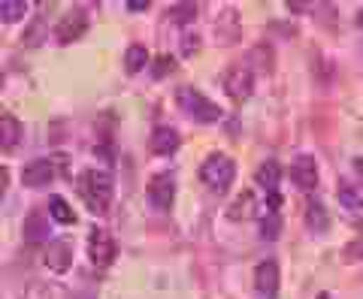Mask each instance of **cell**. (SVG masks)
I'll list each match as a JSON object with an SVG mask.
<instances>
[{
    "label": "cell",
    "mask_w": 363,
    "mask_h": 299,
    "mask_svg": "<svg viewBox=\"0 0 363 299\" xmlns=\"http://www.w3.org/2000/svg\"><path fill=\"white\" fill-rule=\"evenodd\" d=\"M25 13H28V0H0V18H4V25L21 21Z\"/></svg>",
    "instance_id": "44dd1931"
},
{
    "label": "cell",
    "mask_w": 363,
    "mask_h": 299,
    "mask_svg": "<svg viewBox=\"0 0 363 299\" xmlns=\"http://www.w3.org/2000/svg\"><path fill=\"white\" fill-rule=\"evenodd\" d=\"M306 224H309L312 233H324L327 227H330V218H327V209L321 200H309V205H306Z\"/></svg>",
    "instance_id": "2e32d148"
},
{
    "label": "cell",
    "mask_w": 363,
    "mask_h": 299,
    "mask_svg": "<svg viewBox=\"0 0 363 299\" xmlns=\"http://www.w3.org/2000/svg\"><path fill=\"white\" fill-rule=\"evenodd\" d=\"M279 263L276 260H260V266L255 269V290L260 293V299H276L279 296Z\"/></svg>",
    "instance_id": "52a82bcc"
},
{
    "label": "cell",
    "mask_w": 363,
    "mask_h": 299,
    "mask_svg": "<svg viewBox=\"0 0 363 299\" xmlns=\"http://www.w3.org/2000/svg\"><path fill=\"white\" fill-rule=\"evenodd\" d=\"M185 55H194L197 52V43H200V37H194V33H191V37H185Z\"/></svg>",
    "instance_id": "f1b7e54d"
},
{
    "label": "cell",
    "mask_w": 363,
    "mask_h": 299,
    "mask_svg": "<svg viewBox=\"0 0 363 299\" xmlns=\"http://www.w3.org/2000/svg\"><path fill=\"white\" fill-rule=\"evenodd\" d=\"M342 257L351 263V260H363V236H357L354 242H348L345 248H342Z\"/></svg>",
    "instance_id": "484cf974"
},
{
    "label": "cell",
    "mask_w": 363,
    "mask_h": 299,
    "mask_svg": "<svg viewBox=\"0 0 363 299\" xmlns=\"http://www.w3.org/2000/svg\"><path fill=\"white\" fill-rule=\"evenodd\" d=\"M128 9L130 13H143V9H149V4H145V0H130Z\"/></svg>",
    "instance_id": "f546056e"
},
{
    "label": "cell",
    "mask_w": 363,
    "mask_h": 299,
    "mask_svg": "<svg viewBox=\"0 0 363 299\" xmlns=\"http://www.w3.org/2000/svg\"><path fill=\"white\" fill-rule=\"evenodd\" d=\"M176 100H179V106L185 109L197 124H215V121L221 118V109L215 106L212 100L203 97L200 91H194V88H179L176 91Z\"/></svg>",
    "instance_id": "3957f363"
},
{
    "label": "cell",
    "mask_w": 363,
    "mask_h": 299,
    "mask_svg": "<svg viewBox=\"0 0 363 299\" xmlns=\"http://www.w3.org/2000/svg\"><path fill=\"white\" fill-rule=\"evenodd\" d=\"M145 64H149V52H145V45H130L128 52H124V70L128 73H140L145 70Z\"/></svg>",
    "instance_id": "ffe728a7"
},
{
    "label": "cell",
    "mask_w": 363,
    "mask_h": 299,
    "mask_svg": "<svg viewBox=\"0 0 363 299\" xmlns=\"http://www.w3.org/2000/svg\"><path fill=\"white\" fill-rule=\"evenodd\" d=\"M281 203H285V200H281V193H279V191L267 193V215H269V212H279V209H281Z\"/></svg>",
    "instance_id": "4316f807"
},
{
    "label": "cell",
    "mask_w": 363,
    "mask_h": 299,
    "mask_svg": "<svg viewBox=\"0 0 363 299\" xmlns=\"http://www.w3.org/2000/svg\"><path fill=\"white\" fill-rule=\"evenodd\" d=\"M85 30H88V18L82 13H67L58 21V28H55V37H58L61 45H67V43H76Z\"/></svg>",
    "instance_id": "8fae6325"
},
{
    "label": "cell",
    "mask_w": 363,
    "mask_h": 299,
    "mask_svg": "<svg viewBox=\"0 0 363 299\" xmlns=\"http://www.w3.org/2000/svg\"><path fill=\"white\" fill-rule=\"evenodd\" d=\"M76 191L79 197H82V203L88 205L94 215H106L109 212V203H112V179L106 176V172L100 169H85L82 176L76 179Z\"/></svg>",
    "instance_id": "6da1fadb"
},
{
    "label": "cell",
    "mask_w": 363,
    "mask_h": 299,
    "mask_svg": "<svg viewBox=\"0 0 363 299\" xmlns=\"http://www.w3.org/2000/svg\"><path fill=\"white\" fill-rule=\"evenodd\" d=\"M55 176H58V169H55V160H45V157H37L30 160L21 172V181H25V188H45L52 185Z\"/></svg>",
    "instance_id": "ba28073f"
},
{
    "label": "cell",
    "mask_w": 363,
    "mask_h": 299,
    "mask_svg": "<svg viewBox=\"0 0 363 299\" xmlns=\"http://www.w3.org/2000/svg\"><path fill=\"white\" fill-rule=\"evenodd\" d=\"M116 254H118L116 239H112L106 230H100V227L91 230V236H88V260L94 263V269H106L109 263L116 260Z\"/></svg>",
    "instance_id": "277c9868"
},
{
    "label": "cell",
    "mask_w": 363,
    "mask_h": 299,
    "mask_svg": "<svg viewBox=\"0 0 363 299\" xmlns=\"http://www.w3.org/2000/svg\"><path fill=\"white\" fill-rule=\"evenodd\" d=\"M194 16H197V4H176L169 9V18L176 25H188V21H194Z\"/></svg>",
    "instance_id": "603a6c76"
},
{
    "label": "cell",
    "mask_w": 363,
    "mask_h": 299,
    "mask_svg": "<svg viewBox=\"0 0 363 299\" xmlns=\"http://www.w3.org/2000/svg\"><path fill=\"white\" fill-rule=\"evenodd\" d=\"M55 169H58L61 176H70V157H67V154H58V157H55Z\"/></svg>",
    "instance_id": "83f0119b"
},
{
    "label": "cell",
    "mask_w": 363,
    "mask_h": 299,
    "mask_svg": "<svg viewBox=\"0 0 363 299\" xmlns=\"http://www.w3.org/2000/svg\"><path fill=\"white\" fill-rule=\"evenodd\" d=\"M49 212H52V218H55L58 224H67V227L76 224V212H73V205L67 203V200L61 197V193H52V197H49Z\"/></svg>",
    "instance_id": "ac0fdd59"
},
{
    "label": "cell",
    "mask_w": 363,
    "mask_h": 299,
    "mask_svg": "<svg viewBox=\"0 0 363 299\" xmlns=\"http://www.w3.org/2000/svg\"><path fill=\"white\" fill-rule=\"evenodd\" d=\"M255 181L267 193L279 191V185H281V167H279V160H264V164L255 169Z\"/></svg>",
    "instance_id": "4fadbf2b"
},
{
    "label": "cell",
    "mask_w": 363,
    "mask_h": 299,
    "mask_svg": "<svg viewBox=\"0 0 363 299\" xmlns=\"http://www.w3.org/2000/svg\"><path fill=\"white\" fill-rule=\"evenodd\" d=\"M255 209H257L255 191H242L240 197L230 203V209H227V218H230V221H252V218H255Z\"/></svg>",
    "instance_id": "7c38bea8"
},
{
    "label": "cell",
    "mask_w": 363,
    "mask_h": 299,
    "mask_svg": "<svg viewBox=\"0 0 363 299\" xmlns=\"http://www.w3.org/2000/svg\"><path fill=\"white\" fill-rule=\"evenodd\" d=\"M43 37H45V21L43 18H37L33 25L25 30V37H21V43L25 45H40L43 43Z\"/></svg>",
    "instance_id": "cb8c5ba5"
},
{
    "label": "cell",
    "mask_w": 363,
    "mask_h": 299,
    "mask_svg": "<svg viewBox=\"0 0 363 299\" xmlns=\"http://www.w3.org/2000/svg\"><path fill=\"white\" fill-rule=\"evenodd\" d=\"M354 169H357V172H360V176H363V154H360V157L354 160Z\"/></svg>",
    "instance_id": "4dcf8cb0"
},
{
    "label": "cell",
    "mask_w": 363,
    "mask_h": 299,
    "mask_svg": "<svg viewBox=\"0 0 363 299\" xmlns=\"http://www.w3.org/2000/svg\"><path fill=\"white\" fill-rule=\"evenodd\" d=\"M357 21H360V25H363V6H360V13H357Z\"/></svg>",
    "instance_id": "1f68e13d"
},
{
    "label": "cell",
    "mask_w": 363,
    "mask_h": 299,
    "mask_svg": "<svg viewBox=\"0 0 363 299\" xmlns=\"http://www.w3.org/2000/svg\"><path fill=\"white\" fill-rule=\"evenodd\" d=\"M145 193H149V203L155 205L157 212H169V209H173V200H176V179L169 176V172L152 176Z\"/></svg>",
    "instance_id": "5b68a950"
},
{
    "label": "cell",
    "mask_w": 363,
    "mask_h": 299,
    "mask_svg": "<svg viewBox=\"0 0 363 299\" xmlns=\"http://www.w3.org/2000/svg\"><path fill=\"white\" fill-rule=\"evenodd\" d=\"M291 179H294V185H297L300 191H315L318 188V164H315V157L303 154V157L294 160Z\"/></svg>",
    "instance_id": "30bf717a"
},
{
    "label": "cell",
    "mask_w": 363,
    "mask_h": 299,
    "mask_svg": "<svg viewBox=\"0 0 363 299\" xmlns=\"http://www.w3.org/2000/svg\"><path fill=\"white\" fill-rule=\"evenodd\" d=\"M339 203H342L348 221L357 224V227H363V197H360V193L342 188V191H339Z\"/></svg>",
    "instance_id": "9a60e30c"
},
{
    "label": "cell",
    "mask_w": 363,
    "mask_h": 299,
    "mask_svg": "<svg viewBox=\"0 0 363 299\" xmlns=\"http://www.w3.org/2000/svg\"><path fill=\"white\" fill-rule=\"evenodd\" d=\"M45 236H49V221L43 218V212H30L25 218V239L33 245V242H43Z\"/></svg>",
    "instance_id": "e0dca14e"
},
{
    "label": "cell",
    "mask_w": 363,
    "mask_h": 299,
    "mask_svg": "<svg viewBox=\"0 0 363 299\" xmlns=\"http://www.w3.org/2000/svg\"><path fill=\"white\" fill-rule=\"evenodd\" d=\"M0 130H4V152H13L21 140V124L13 118L9 112H4V118H0Z\"/></svg>",
    "instance_id": "d6986e66"
},
{
    "label": "cell",
    "mask_w": 363,
    "mask_h": 299,
    "mask_svg": "<svg viewBox=\"0 0 363 299\" xmlns=\"http://www.w3.org/2000/svg\"><path fill=\"white\" fill-rule=\"evenodd\" d=\"M200 179L212 193H227L236 179V164L233 157H227L221 152H212L206 160L200 164Z\"/></svg>",
    "instance_id": "7a4b0ae2"
},
{
    "label": "cell",
    "mask_w": 363,
    "mask_h": 299,
    "mask_svg": "<svg viewBox=\"0 0 363 299\" xmlns=\"http://www.w3.org/2000/svg\"><path fill=\"white\" fill-rule=\"evenodd\" d=\"M224 91H227V97L236 100V103L248 100V97H252V91H255V76H252V70H248V67H242V64L230 67V70L224 73Z\"/></svg>",
    "instance_id": "8992f818"
},
{
    "label": "cell",
    "mask_w": 363,
    "mask_h": 299,
    "mask_svg": "<svg viewBox=\"0 0 363 299\" xmlns=\"http://www.w3.org/2000/svg\"><path fill=\"white\" fill-rule=\"evenodd\" d=\"M45 266H49L52 272L64 275L73 266V245L67 242V239H55V242H49V248H45Z\"/></svg>",
    "instance_id": "9c48e42d"
},
{
    "label": "cell",
    "mask_w": 363,
    "mask_h": 299,
    "mask_svg": "<svg viewBox=\"0 0 363 299\" xmlns=\"http://www.w3.org/2000/svg\"><path fill=\"white\" fill-rule=\"evenodd\" d=\"M179 133L173 128H155L152 133V152L155 154H173L176 148H179Z\"/></svg>",
    "instance_id": "5bb4252c"
},
{
    "label": "cell",
    "mask_w": 363,
    "mask_h": 299,
    "mask_svg": "<svg viewBox=\"0 0 363 299\" xmlns=\"http://www.w3.org/2000/svg\"><path fill=\"white\" fill-rule=\"evenodd\" d=\"M279 233H281V215L279 212H269V215L260 218V236H264L267 242H276Z\"/></svg>",
    "instance_id": "7402d4cb"
},
{
    "label": "cell",
    "mask_w": 363,
    "mask_h": 299,
    "mask_svg": "<svg viewBox=\"0 0 363 299\" xmlns=\"http://www.w3.org/2000/svg\"><path fill=\"white\" fill-rule=\"evenodd\" d=\"M173 70H176V57L173 55H161L155 61V67H152V76L155 79H164V76H169Z\"/></svg>",
    "instance_id": "d4e9b609"
}]
</instances>
